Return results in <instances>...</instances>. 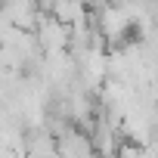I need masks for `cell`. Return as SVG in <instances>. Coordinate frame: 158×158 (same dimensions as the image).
I'll return each instance as SVG.
<instances>
[{
  "label": "cell",
  "instance_id": "obj_1",
  "mask_svg": "<svg viewBox=\"0 0 158 158\" xmlns=\"http://www.w3.org/2000/svg\"><path fill=\"white\" fill-rule=\"evenodd\" d=\"M127 22H130V16H127V10H115V6H109L102 16H99V31L106 34V37H121L124 31H127Z\"/></svg>",
  "mask_w": 158,
  "mask_h": 158
}]
</instances>
